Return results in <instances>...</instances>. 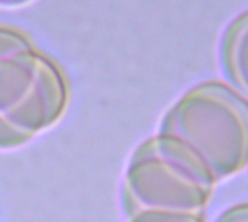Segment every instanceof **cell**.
I'll use <instances>...</instances> for the list:
<instances>
[{
    "instance_id": "3957f363",
    "label": "cell",
    "mask_w": 248,
    "mask_h": 222,
    "mask_svg": "<svg viewBox=\"0 0 248 222\" xmlns=\"http://www.w3.org/2000/svg\"><path fill=\"white\" fill-rule=\"evenodd\" d=\"M217 183L192 147L158 132L142 141L128 163L122 212L126 220L145 211L205 214Z\"/></svg>"
},
{
    "instance_id": "8992f818",
    "label": "cell",
    "mask_w": 248,
    "mask_h": 222,
    "mask_svg": "<svg viewBox=\"0 0 248 222\" xmlns=\"http://www.w3.org/2000/svg\"><path fill=\"white\" fill-rule=\"evenodd\" d=\"M215 222H248V202L235 204L219 214Z\"/></svg>"
},
{
    "instance_id": "7a4b0ae2",
    "label": "cell",
    "mask_w": 248,
    "mask_h": 222,
    "mask_svg": "<svg viewBox=\"0 0 248 222\" xmlns=\"http://www.w3.org/2000/svg\"><path fill=\"white\" fill-rule=\"evenodd\" d=\"M158 132L192 147L219 183L248 166V97L221 80L202 81L167 109Z\"/></svg>"
},
{
    "instance_id": "5b68a950",
    "label": "cell",
    "mask_w": 248,
    "mask_h": 222,
    "mask_svg": "<svg viewBox=\"0 0 248 222\" xmlns=\"http://www.w3.org/2000/svg\"><path fill=\"white\" fill-rule=\"evenodd\" d=\"M126 222H206L205 214L167 212V211H145Z\"/></svg>"
},
{
    "instance_id": "277c9868",
    "label": "cell",
    "mask_w": 248,
    "mask_h": 222,
    "mask_svg": "<svg viewBox=\"0 0 248 222\" xmlns=\"http://www.w3.org/2000/svg\"><path fill=\"white\" fill-rule=\"evenodd\" d=\"M219 65L230 84L248 96V10L225 28L219 42Z\"/></svg>"
},
{
    "instance_id": "6da1fadb",
    "label": "cell",
    "mask_w": 248,
    "mask_h": 222,
    "mask_svg": "<svg viewBox=\"0 0 248 222\" xmlns=\"http://www.w3.org/2000/svg\"><path fill=\"white\" fill-rule=\"evenodd\" d=\"M68 99L61 67L22 31L0 25V150L23 147L52 128Z\"/></svg>"
},
{
    "instance_id": "52a82bcc",
    "label": "cell",
    "mask_w": 248,
    "mask_h": 222,
    "mask_svg": "<svg viewBox=\"0 0 248 222\" xmlns=\"http://www.w3.org/2000/svg\"><path fill=\"white\" fill-rule=\"evenodd\" d=\"M32 0H0V6H9V7H13V6H22L25 3H29Z\"/></svg>"
}]
</instances>
